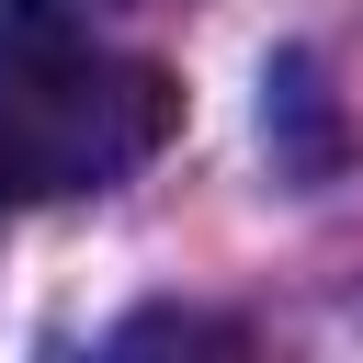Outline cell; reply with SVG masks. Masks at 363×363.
I'll return each instance as SVG.
<instances>
[{
	"instance_id": "1",
	"label": "cell",
	"mask_w": 363,
	"mask_h": 363,
	"mask_svg": "<svg viewBox=\"0 0 363 363\" xmlns=\"http://www.w3.org/2000/svg\"><path fill=\"white\" fill-rule=\"evenodd\" d=\"M182 125V91L102 45L68 0H0V182L11 193H102L147 170Z\"/></svg>"
},
{
	"instance_id": "2",
	"label": "cell",
	"mask_w": 363,
	"mask_h": 363,
	"mask_svg": "<svg viewBox=\"0 0 363 363\" xmlns=\"http://www.w3.org/2000/svg\"><path fill=\"white\" fill-rule=\"evenodd\" d=\"M0 204H11V182H0Z\"/></svg>"
}]
</instances>
